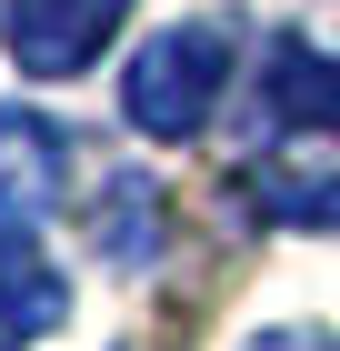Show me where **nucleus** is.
I'll use <instances>...</instances> for the list:
<instances>
[{
  "label": "nucleus",
  "instance_id": "5",
  "mask_svg": "<svg viewBox=\"0 0 340 351\" xmlns=\"http://www.w3.org/2000/svg\"><path fill=\"white\" fill-rule=\"evenodd\" d=\"M60 311H70V291H60V271L40 261L30 241L0 251V351H30V341H51Z\"/></svg>",
  "mask_w": 340,
  "mask_h": 351
},
{
  "label": "nucleus",
  "instance_id": "2",
  "mask_svg": "<svg viewBox=\"0 0 340 351\" xmlns=\"http://www.w3.org/2000/svg\"><path fill=\"white\" fill-rule=\"evenodd\" d=\"M120 10L131 0H10L0 10V40H10V60H21L30 81H70L80 60L120 30Z\"/></svg>",
  "mask_w": 340,
  "mask_h": 351
},
{
  "label": "nucleus",
  "instance_id": "4",
  "mask_svg": "<svg viewBox=\"0 0 340 351\" xmlns=\"http://www.w3.org/2000/svg\"><path fill=\"white\" fill-rule=\"evenodd\" d=\"M51 181H60V141H51V121L0 110V251L30 241V221L51 211Z\"/></svg>",
  "mask_w": 340,
  "mask_h": 351
},
{
  "label": "nucleus",
  "instance_id": "6",
  "mask_svg": "<svg viewBox=\"0 0 340 351\" xmlns=\"http://www.w3.org/2000/svg\"><path fill=\"white\" fill-rule=\"evenodd\" d=\"M240 351H340V341L311 331V322H290V331H261V341H240Z\"/></svg>",
  "mask_w": 340,
  "mask_h": 351
},
{
  "label": "nucleus",
  "instance_id": "1",
  "mask_svg": "<svg viewBox=\"0 0 340 351\" xmlns=\"http://www.w3.org/2000/svg\"><path fill=\"white\" fill-rule=\"evenodd\" d=\"M220 90H231V30L220 21H181L160 40H140L131 81H120V110L151 141H190V131H210Z\"/></svg>",
  "mask_w": 340,
  "mask_h": 351
},
{
  "label": "nucleus",
  "instance_id": "3",
  "mask_svg": "<svg viewBox=\"0 0 340 351\" xmlns=\"http://www.w3.org/2000/svg\"><path fill=\"white\" fill-rule=\"evenodd\" d=\"M261 131H340V60L311 40L261 51Z\"/></svg>",
  "mask_w": 340,
  "mask_h": 351
}]
</instances>
